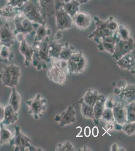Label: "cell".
Listing matches in <instances>:
<instances>
[{
  "instance_id": "6da1fadb",
  "label": "cell",
  "mask_w": 135,
  "mask_h": 151,
  "mask_svg": "<svg viewBox=\"0 0 135 151\" xmlns=\"http://www.w3.org/2000/svg\"><path fill=\"white\" fill-rule=\"evenodd\" d=\"M49 40L50 38L47 37L41 41H34L33 43L32 47L34 52L32 63L38 70L46 68L47 64L51 60L48 52Z\"/></svg>"
},
{
  "instance_id": "7a4b0ae2",
  "label": "cell",
  "mask_w": 135,
  "mask_h": 151,
  "mask_svg": "<svg viewBox=\"0 0 135 151\" xmlns=\"http://www.w3.org/2000/svg\"><path fill=\"white\" fill-rule=\"evenodd\" d=\"M53 59L52 65L47 72V76L50 80L58 84L64 85L67 81L69 74L67 61L58 58Z\"/></svg>"
},
{
  "instance_id": "3957f363",
  "label": "cell",
  "mask_w": 135,
  "mask_h": 151,
  "mask_svg": "<svg viewBox=\"0 0 135 151\" xmlns=\"http://www.w3.org/2000/svg\"><path fill=\"white\" fill-rule=\"evenodd\" d=\"M20 76V67L15 64L4 65L0 70V81L4 86L7 87H17Z\"/></svg>"
},
{
  "instance_id": "277c9868",
  "label": "cell",
  "mask_w": 135,
  "mask_h": 151,
  "mask_svg": "<svg viewBox=\"0 0 135 151\" xmlns=\"http://www.w3.org/2000/svg\"><path fill=\"white\" fill-rule=\"evenodd\" d=\"M18 9L32 22L39 25L46 24L37 0H28Z\"/></svg>"
},
{
  "instance_id": "5b68a950",
  "label": "cell",
  "mask_w": 135,
  "mask_h": 151,
  "mask_svg": "<svg viewBox=\"0 0 135 151\" xmlns=\"http://www.w3.org/2000/svg\"><path fill=\"white\" fill-rule=\"evenodd\" d=\"M12 22L14 24L15 36L18 34L24 36L27 35H34L36 28L40 25L31 22L20 11Z\"/></svg>"
},
{
  "instance_id": "8992f818",
  "label": "cell",
  "mask_w": 135,
  "mask_h": 151,
  "mask_svg": "<svg viewBox=\"0 0 135 151\" xmlns=\"http://www.w3.org/2000/svg\"><path fill=\"white\" fill-rule=\"evenodd\" d=\"M15 132L9 143L11 146L15 147V151H24L26 149H29V151H38L31 144V140L29 137L25 136L21 131L20 127L16 125L14 127Z\"/></svg>"
},
{
  "instance_id": "52a82bcc",
  "label": "cell",
  "mask_w": 135,
  "mask_h": 151,
  "mask_svg": "<svg viewBox=\"0 0 135 151\" xmlns=\"http://www.w3.org/2000/svg\"><path fill=\"white\" fill-rule=\"evenodd\" d=\"M67 62L69 74H80L84 72L87 69V58L81 51L74 52Z\"/></svg>"
},
{
  "instance_id": "ba28073f",
  "label": "cell",
  "mask_w": 135,
  "mask_h": 151,
  "mask_svg": "<svg viewBox=\"0 0 135 151\" xmlns=\"http://www.w3.org/2000/svg\"><path fill=\"white\" fill-rule=\"evenodd\" d=\"M61 2H58L57 4H56L54 16L56 18V30L63 31L66 29H71L73 22V18L63 8Z\"/></svg>"
},
{
  "instance_id": "9c48e42d",
  "label": "cell",
  "mask_w": 135,
  "mask_h": 151,
  "mask_svg": "<svg viewBox=\"0 0 135 151\" xmlns=\"http://www.w3.org/2000/svg\"><path fill=\"white\" fill-rule=\"evenodd\" d=\"M26 104L29 108L28 113L38 120L43 116L46 107V100L40 94H38L35 98L27 100Z\"/></svg>"
},
{
  "instance_id": "30bf717a",
  "label": "cell",
  "mask_w": 135,
  "mask_h": 151,
  "mask_svg": "<svg viewBox=\"0 0 135 151\" xmlns=\"http://www.w3.org/2000/svg\"><path fill=\"white\" fill-rule=\"evenodd\" d=\"M134 49H135V41L132 38L130 37L127 40L118 39L111 56L115 60H118Z\"/></svg>"
},
{
  "instance_id": "8fae6325",
  "label": "cell",
  "mask_w": 135,
  "mask_h": 151,
  "mask_svg": "<svg viewBox=\"0 0 135 151\" xmlns=\"http://www.w3.org/2000/svg\"><path fill=\"white\" fill-rule=\"evenodd\" d=\"M119 84L114 90L115 94L118 98L128 103L135 101V85L128 84L124 80L121 81Z\"/></svg>"
},
{
  "instance_id": "7c38bea8",
  "label": "cell",
  "mask_w": 135,
  "mask_h": 151,
  "mask_svg": "<svg viewBox=\"0 0 135 151\" xmlns=\"http://www.w3.org/2000/svg\"><path fill=\"white\" fill-rule=\"evenodd\" d=\"M94 20L96 27L95 30L88 35V38L90 39H93L94 40L100 38L105 37L113 35L116 32L110 31L106 27L108 20H102L98 17L95 16Z\"/></svg>"
},
{
  "instance_id": "4fadbf2b",
  "label": "cell",
  "mask_w": 135,
  "mask_h": 151,
  "mask_svg": "<svg viewBox=\"0 0 135 151\" xmlns=\"http://www.w3.org/2000/svg\"><path fill=\"white\" fill-rule=\"evenodd\" d=\"M118 35L116 31L113 35L105 37L100 38L94 40L97 43V48L100 52L106 51L113 54L115 50V44L118 40Z\"/></svg>"
},
{
  "instance_id": "5bb4252c",
  "label": "cell",
  "mask_w": 135,
  "mask_h": 151,
  "mask_svg": "<svg viewBox=\"0 0 135 151\" xmlns=\"http://www.w3.org/2000/svg\"><path fill=\"white\" fill-rule=\"evenodd\" d=\"M0 40L2 45L11 47L14 45L15 40L14 29L7 23L0 27Z\"/></svg>"
},
{
  "instance_id": "9a60e30c",
  "label": "cell",
  "mask_w": 135,
  "mask_h": 151,
  "mask_svg": "<svg viewBox=\"0 0 135 151\" xmlns=\"http://www.w3.org/2000/svg\"><path fill=\"white\" fill-rule=\"evenodd\" d=\"M76 111L73 105H69L67 110L63 112L60 115L55 116V120L59 123L60 127H63L75 122Z\"/></svg>"
},
{
  "instance_id": "2e32d148",
  "label": "cell",
  "mask_w": 135,
  "mask_h": 151,
  "mask_svg": "<svg viewBox=\"0 0 135 151\" xmlns=\"http://www.w3.org/2000/svg\"><path fill=\"white\" fill-rule=\"evenodd\" d=\"M116 64L120 69L126 70L135 75V50L126 54L118 60H116Z\"/></svg>"
},
{
  "instance_id": "e0dca14e",
  "label": "cell",
  "mask_w": 135,
  "mask_h": 151,
  "mask_svg": "<svg viewBox=\"0 0 135 151\" xmlns=\"http://www.w3.org/2000/svg\"><path fill=\"white\" fill-rule=\"evenodd\" d=\"M19 46V52L24 57V65L26 67L30 66L32 62V57L33 55V50L32 46H30L24 38L21 41Z\"/></svg>"
},
{
  "instance_id": "ac0fdd59",
  "label": "cell",
  "mask_w": 135,
  "mask_h": 151,
  "mask_svg": "<svg viewBox=\"0 0 135 151\" xmlns=\"http://www.w3.org/2000/svg\"><path fill=\"white\" fill-rule=\"evenodd\" d=\"M113 111L115 122L123 125L127 122L126 108L123 103L116 102Z\"/></svg>"
},
{
  "instance_id": "d6986e66",
  "label": "cell",
  "mask_w": 135,
  "mask_h": 151,
  "mask_svg": "<svg viewBox=\"0 0 135 151\" xmlns=\"http://www.w3.org/2000/svg\"><path fill=\"white\" fill-rule=\"evenodd\" d=\"M92 21L90 15L84 12H79L73 18V22L79 29H87Z\"/></svg>"
},
{
  "instance_id": "ffe728a7",
  "label": "cell",
  "mask_w": 135,
  "mask_h": 151,
  "mask_svg": "<svg viewBox=\"0 0 135 151\" xmlns=\"http://www.w3.org/2000/svg\"><path fill=\"white\" fill-rule=\"evenodd\" d=\"M44 18H51L55 15L56 0H37Z\"/></svg>"
},
{
  "instance_id": "44dd1931",
  "label": "cell",
  "mask_w": 135,
  "mask_h": 151,
  "mask_svg": "<svg viewBox=\"0 0 135 151\" xmlns=\"http://www.w3.org/2000/svg\"><path fill=\"white\" fill-rule=\"evenodd\" d=\"M19 12L18 8L6 4L0 8V18L7 22H12Z\"/></svg>"
},
{
  "instance_id": "7402d4cb",
  "label": "cell",
  "mask_w": 135,
  "mask_h": 151,
  "mask_svg": "<svg viewBox=\"0 0 135 151\" xmlns=\"http://www.w3.org/2000/svg\"><path fill=\"white\" fill-rule=\"evenodd\" d=\"M106 99L105 96L99 94L98 98L96 100L94 106L93 107L94 114V122L96 125L98 124L99 120L101 119V115L105 108L104 103Z\"/></svg>"
},
{
  "instance_id": "603a6c76",
  "label": "cell",
  "mask_w": 135,
  "mask_h": 151,
  "mask_svg": "<svg viewBox=\"0 0 135 151\" xmlns=\"http://www.w3.org/2000/svg\"><path fill=\"white\" fill-rule=\"evenodd\" d=\"M18 119V112L16 111L11 105L8 104L5 107L4 116L2 123L4 125L13 124Z\"/></svg>"
},
{
  "instance_id": "cb8c5ba5",
  "label": "cell",
  "mask_w": 135,
  "mask_h": 151,
  "mask_svg": "<svg viewBox=\"0 0 135 151\" xmlns=\"http://www.w3.org/2000/svg\"><path fill=\"white\" fill-rule=\"evenodd\" d=\"M61 5L72 18L77 13L80 12L79 7L81 4L76 0H64L63 2H61Z\"/></svg>"
},
{
  "instance_id": "d4e9b609",
  "label": "cell",
  "mask_w": 135,
  "mask_h": 151,
  "mask_svg": "<svg viewBox=\"0 0 135 151\" xmlns=\"http://www.w3.org/2000/svg\"><path fill=\"white\" fill-rule=\"evenodd\" d=\"M64 45V44L58 43L56 40H50L48 45V52L50 58H58Z\"/></svg>"
},
{
  "instance_id": "484cf974",
  "label": "cell",
  "mask_w": 135,
  "mask_h": 151,
  "mask_svg": "<svg viewBox=\"0 0 135 151\" xmlns=\"http://www.w3.org/2000/svg\"><path fill=\"white\" fill-rule=\"evenodd\" d=\"M99 94L96 90L89 89L86 91L84 96L79 100V101L83 102L86 104L93 107L96 100L97 99Z\"/></svg>"
},
{
  "instance_id": "4316f807",
  "label": "cell",
  "mask_w": 135,
  "mask_h": 151,
  "mask_svg": "<svg viewBox=\"0 0 135 151\" xmlns=\"http://www.w3.org/2000/svg\"><path fill=\"white\" fill-rule=\"evenodd\" d=\"M51 34V30L45 25H40L36 28L34 35V41H40L48 37Z\"/></svg>"
},
{
  "instance_id": "83f0119b",
  "label": "cell",
  "mask_w": 135,
  "mask_h": 151,
  "mask_svg": "<svg viewBox=\"0 0 135 151\" xmlns=\"http://www.w3.org/2000/svg\"><path fill=\"white\" fill-rule=\"evenodd\" d=\"M21 104V96L15 88H12L10 98L9 100V104L13 107L16 111L18 112Z\"/></svg>"
},
{
  "instance_id": "f1b7e54d",
  "label": "cell",
  "mask_w": 135,
  "mask_h": 151,
  "mask_svg": "<svg viewBox=\"0 0 135 151\" xmlns=\"http://www.w3.org/2000/svg\"><path fill=\"white\" fill-rule=\"evenodd\" d=\"M14 52H12L10 47L2 45L0 52V63L3 64L8 63L14 58Z\"/></svg>"
},
{
  "instance_id": "f546056e",
  "label": "cell",
  "mask_w": 135,
  "mask_h": 151,
  "mask_svg": "<svg viewBox=\"0 0 135 151\" xmlns=\"http://www.w3.org/2000/svg\"><path fill=\"white\" fill-rule=\"evenodd\" d=\"M13 134L10 131L6 128L5 125H4L2 122L0 124V146L9 142Z\"/></svg>"
},
{
  "instance_id": "4dcf8cb0",
  "label": "cell",
  "mask_w": 135,
  "mask_h": 151,
  "mask_svg": "<svg viewBox=\"0 0 135 151\" xmlns=\"http://www.w3.org/2000/svg\"><path fill=\"white\" fill-rule=\"evenodd\" d=\"M74 50V47L69 45L68 42L65 43L60 52L58 59L65 61H68L69 59L70 58L72 54L75 52Z\"/></svg>"
},
{
  "instance_id": "1f68e13d",
  "label": "cell",
  "mask_w": 135,
  "mask_h": 151,
  "mask_svg": "<svg viewBox=\"0 0 135 151\" xmlns=\"http://www.w3.org/2000/svg\"><path fill=\"white\" fill-rule=\"evenodd\" d=\"M79 103L81 105L82 116L86 119H91L94 121V114L93 107L86 104L83 102L79 101Z\"/></svg>"
},
{
  "instance_id": "d6a6232c",
  "label": "cell",
  "mask_w": 135,
  "mask_h": 151,
  "mask_svg": "<svg viewBox=\"0 0 135 151\" xmlns=\"http://www.w3.org/2000/svg\"><path fill=\"white\" fill-rule=\"evenodd\" d=\"M127 122H135V101L129 103L126 106Z\"/></svg>"
},
{
  "instance_id": "836d02e7",
  "label": "cell",
  "mask_w": 135,
  "mask_h": 151,
  "mask_svg": "<svg viewBox=\"0 0 135 151\" xmlns=\"http://www.w3.org/2000/svg\"><path fill=\"white\" fill-rule=\"evenodd\" d=\"M116 31L118 38L119 40H127L130 37L128 29L123 25H118Z\"/></svg>"
},
{
  "instance_id": "e575fe53",
  "label": "cell",
  "mask_w": 135,
  "mask_h": 151,
  "mask_svg": "<svg viewBox=\"0 0 135 151\" xmlns=\"http://www.w3.org/2000/svg\"><path fill=\"white\" fill-rule=\"evenodd\" d=\"M121 130L127 135L133 136L135 133V122H126L122 125Z\"/></svg>"
},
{
  "instance_id": "d590c367",
  "label": "cell",
  "mask_w": 135,
  "mask_h": 151,
  "mask_svg": "<svg viewBox=\"0 0 135 151\" xmlns=\"http://www.w3.org/2000/svg\"><path fill=\"white\" fill-rule=\"evenodd\" d=\"M101 119L105 121L106 122H115L113 109L104 108L101 115Z\"/></svg>"
},
{
  "instance_id": "8d00e7d4",
  "label": "cell",
  "mask_w": 135,
  "mask_h": 151,
  "mask_svg": "<svg viewBox=\"0 0 135 151\" xmlns=\"http://www.w3.org/2000/svg\"><path fill=\"white\" fill-rule=\"evenodd\" d=\"M75 150V148L74 147L72 142L70 141H67L62 144H59L56 150V151H72Z\"/></svg>"
},
{
  "instance_id": "74e56055",
  "label": "cell",
  "mask_w": 135,
  "mask_h": 151,
  "mask_svg": "<svg viewBox=\"0 0 135 151\" xmlns=\"http://www.w3.org/2000/svg\"><path fill=\"white\" fill-rule=\"evenodd\" d=\"M118 25L119 24H118V22L116 20H115L112 16L110 17L108 19V23H107L106 27L110 31H113V32L116 31L118 28Z\"/></svg>"
},
{
  "instance_id": "f35d334b",
  "label": "cell",
  "mask_w": 135,
  "mask_h": 151,
  "mask_svg": "<svg viewBox=\"0 0 135 151\" xmlns=\"http://www.w3.org/2000/svg\"><path fill=\"white\" fill-rule=\"evenodd\" d=\"M7 5L19 9L22 7L28 0H7Z\"/></svg>"
},
{
  "instance_id": "ab89813d",
  "label": "cell",
  "mask_w": 135,
  "mask_h": 151,
  "mask_svg": "<svg viewBox=\"0 0 135 151\" xmlns=\"http://www.w3.org/2000/svg\"><path fill=\"white\" fill-rule=\"evenodd\" d=\"M116 102L113 100L111 98H106V100L104 103V107L105 108H110V109H113V107L115 105Z\"/></svg>"
},
{
  "instance_id": "60d3db41",
  "label": "cell",
  "mask_w": 135,
  "mask_h": 151,
  "mask_svg": "<svg viewBox=\"0 0 135 151\" xmlns=\"http://www.w3.org/2000/svg\"><path fill=\"white\" fill-rule=\"evenodd\" d=\"M4 111H5V107L0 104V122H2V121L3 120Z\"/></svg>"
},
{
  "instance_id": "b9f144b4",
  "label": "cell",
  "mask_w": 135,
  "mask_h": 151,
  "mask_svg": "<svg viewBox=\"0 0 135 151\" xmlns=\"http://www.w3.org/2000/svg\"><path fill=\"white\" fill-rule=\"evenodd\" d=\"M113 122H107L106 125H105V127L107 129V131H111L114 130V124Z\"/></svg>"
},
{
  "instance_id": "7bdbcfd3",
  "label": "cell",
  "mask_w": 135,
  "mask_h": 151,
  "mask_svg": "<svg viewBox=\"0 0 135 151\" xmlns=\"http://www.w3.org/2000/svg\"><path fill=\"white\" fill-rule=\"evenodd\" d=\"M63 37V33H62V31H60L58 30V32H57L56 33V34L55 35V40H61Z\"/></svg>"
},
{
  "instance_id": "ee69618b",
  "label": "cell",
  "mask_w": 135,
  "mask_h": 151,
  "mask_svg": "<svg viewBox=\"0 0 135 151\" xmlns=\"http://www.w3.org/2000/svg\"><path fill=\"white\" fill-rule=\"evenodd\" d=\"M93 136L94 137H97L98 134H99V131H98V128L97 127H93L92 131Z\"/></svg>"
},
{
  "instance_id": "f6af8a7d",
  "label": "cell",
  "mask_w": 135,
  "mask_h": 151,
  "mask_svg": "<svg viewBox=\"0 0 135 151\" xmlns=\"http://www.w3.org/2000/svg\"><path fill=\"white\" fill-rule=\"evenodd\" d=\"M91 130L90 128L89 127H86L84 129V134L86 137H89L90 136Z\"/></svg>"
},
{
  "instance_id": "bcb514c9",
  "label": "cell",
  "mask_w": 135,
  "mask_h": 151,
  "mask_svg": "<svg viewBox=\"0 0 135 151\" xmlns=\"http://www.w3.org/2000/svg\"><path fill=\"white\" fill-rule=\"evenodd\" d=\"M113 124H114V130L117 131H121L122 125L115 122H113Z\"/></svg>"
},
{
  "instance_id": "7dc6e473",
  "label": "cell",
  "mask_w": 135,
  "mask_h": 151,
  "mask_svg": "<svg viewBox=\"0 0 135 151\" xmlns=\"http://www.w3.org/2000/svg\"><path fill=\"white\" fill-rule=\"evenodd\" d=\"M118 146L116 144H113L111 146V151H118Z\"/></svg>"
},
{
  "instance_id": "c3c4849f",
  "label": "cell",
  "mask_w": 135,
  "mask_h": 151,
  "mask_svg": "<svg viewBox=\"0 0 135 151\" xmlns=\"http://www.w3.org/2000/svg\"><path fill=\"white\" fill-rule=\"evenodd\" d=\"M77 2H79V3L81 4H84L87 3V2H89L91 0H76Z\"/></svg>"
},
{
  "instance_id": "681fc988",
  "label": "cell",
  "mask_w": 135,
  "mask_h": 151,
  "mask_svg": "<svg viewBox=\"0 0 135 151\" xmlns=\"http://www.w3.org/2000/svg\"><path fill=\"white\" fill-rule=\"evenodd\" d=\"M2 45H1V40H0V52H1V48H2Z\"/></svg>"
},
{
  "instance_id": "f907efd6",
  "label": "cell",
  "mask_w": 135,
  "mask_h": 151,
  "mask_svg": "<svg viewBox=\"0 0 135 151\" xmlns=\"http://www.w3.org/2000/svg\"><path fill=\"white\" fill-rule=\"evenodd\" d=\"M0 124H1V122H0Z\"/></svg>"
}]
</instances>
